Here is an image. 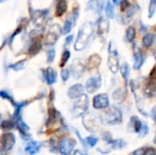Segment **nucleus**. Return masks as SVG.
<instances>
[{
  "instance_id": "19",
  "label": "nucleus",
  "mask_w": 156,
  "mask_h": 155,
  "mask_svg": "<svg viewBox=\"0 0 156 155\" xmlns=\"http://www.w3.org/2000/svg\"><path fill=\"white\" fill-rule=\"evenodd\" d=\"M101 61V57L98 56L97 54H94V55H92V56L90 57V58L88 60L87 66H88L89 69H94V68H97L100 65Z\"/></svg>"
},
{
  "instance_id": "42",
  "label": "nucleus",
  "mask_w": 156,
  "mask_h": 155,
  "mask_svg": "<svg viewBox=\"0 0 156 155\" xmlns=\"http://www.w3.org/2000/svg\"><path fill=\"white\" fill-rule=\"evenodd\" d=\"M128 5H129V3H128L127 0H122L121 2V8H122V11H124L126 8H128Z\"/></svg>"
},
{
  "instance_id": "7",
  "label": "nucleus",
  "mask_w": 156,
  "mask_h": 155,
  "mask_svg": "<svg viewBox=\"0 0 156 155\" xmlns=\"http://www.w3.org/2000/svg\"><path fill=\"white\" fill-rule=\"evenodd\" d=\"M78 16H79V10L75 8L70 13V15L68 16V18L65 21V24H64V26H63V29H62L63 31H61L62 34H68L69 32L71 31L72 27L75 25V22L78 19Z\"/></svg>"
},
{
  "instance_id": "5",
  "label": "nucleus",
  "mask_w": 156,
  "mask_h": 155,
  "mask_svg": "<svg viewBox=\"0 0 156 155\" xmlns=\"http://www.w3.org/2000/svg\"><path fill=\"white\" fill-rule=\"evenodd\" d=\"M76 145V141L70 137H64L58 143V151L62 155H69Z\"/></svg>"
},
{
  "instance_id": "8",
  "label": "nucleus",
  "mask_w": 156,
  "mask_h": 155,
  "mask_svg": "<svg viewBox=\"0 0 156 155\" xmlns=\"http://www.w3.org/2000/svg\"><path fill=\"white\" fill-rule=\"evenodd\" d=\"M16 138L13 133L7 132L2 136V150L4 152H9L15 145Z\"/></svg>"
},
{
  "instance_id": "25",
  "label": "nucleus",
  "mask_w": 156,
  "mask_h": 155,
  "mask_svg": "<svg viewBox=\"0 0 156 155\" xmlns=\"http://www.w3.org/2000/svg\"><path fill=\"white\" fill-rule=\"evenodd\" d=\"M135 37V29L133 26H129L125 33V39L127 42H133Z\"/></svg>"
},
{
  "instance_id": "17",
  "label": "nucleus",
  "mask_w": 156,
  "mask_h": 155,
  "mask_svg": "<svg viewBox=\"0 0 156 155\" xmlns=\"http://www.w3.org/2000/svg\"><path fill=\"white\" fill-rule=\"evenodd\" d=\"M45 79L47 80V82L48 84H53L56 82L57 80V74H56V71L52 69V68H48L46 70H45Z\"/></svg>"
},
{
  "instance_id": "43",
  "label": "nucleus",
  "mask_w": 156,
  "mask_h": 155,
  "mask_svg": "<svg viewBox=\"0 0 156 155\" xmlns=\"http://www.w3.org/2000/svg\"><path fill=\"white\" fill-rule=\"evenodd\" d=\"M73 155H87V153L84 151H80V150H76L74 152Z\"/></svg>"
},
{
  "instance_id": "48",
  "label": "nucleus",
  "mask_w": 156,
  "mask_h": 155,
  "mask_svg": "<svg viewBox=\"0 0 156 155\" xmlns=\"http://www.w3.org/2000/svg\"><path fill=\"white\" fill-rule=\"evenodd\" d=\"M32 155H33V154H32Z\"/></svg>"
},
{
  "instance_id": "16",
  "label": "nucleus",
  "mask_w": 156,
  "mask_h": 155,
  "mask_svg": "<svg viewBox=\"0 0 156 155\" xmlns=\"http://www.w3.org/2000/svg\"><path fill=\"white\" fill-rule=\"evenodd\" d=\"M109 29V22L105 17H101L98 20V33L99 35H102L108 32Z\"/></svg>"
},
{
  "instance_id": "26",
  "label": "nucleus",
  "mask_w": 156,
  "mask_h": 155,
  "mask_svg": "<svg viewBox=\"0 0 156 155\" xmlns=\"http://www.w3.org/2000/svg\"><path fill=\"white\" fill-rule=\"evenodd\" d=\"M48 12L47 11H36L33 15V18L36 24H40L42 20L45 18V16Z\"/></svg>"
},
{
  "instance_id": "38",
  "label": "nucleus",
  "mask_w": 156,
  "mask_h": 155,
  "mask_svg": "<svg viewBox=\"0 0 156 155\" xmlns=\"http://www.w3.org/2000/svg\"><path fill=\"white\" fill-rule=\"evenodd\" d=\"M54 58H55V50L54 49H50L48 51V61L50 63V62H53L54 61Z\"/></svg>"
},
{
  "instance_id": "31",
  "label": "nucleus",
  "mask_w": 156,
  "mask_h": 155,
  "mask_svg": "<svg viewBox=\"0 0 156 155\" xmlns=\"http://www.w3.org/2000/svg\"><path fill=\"white\" fill-rule=\"evenodd\" d=\"M15 126H16V124H15L14 121H3L1 123V128L4 131L12 130Z\"/></svg>"
},
{
  "instance_id": "22",
  "label": "nucleus",
  "mask_w": 156,
  "mask_h": 155,
  "mask_svg": "<svg viewBox=\"0 0 156 155\" xmlns=\"http://www.w3.org/2000/svg\"><path fill=\"white\" fill-rule=\"evenodd\" d=\"M144 94L146 95V97H154L155 95V84L154 82H150L144 89Z\"/></svg>"
},
{
  "instance_id": "47",
  "label": "nucleus",
  "mask_w": 156,
  "mask_h": 155,
  "mask_svg": "<svg viewBox=\"0 0 156 155\" xmlns=\"http://www.w3.org/2000/svg\"><path fill=\"white\" fill-rule=\"evenodd\" d=\"M112 1H113L115 4H118V1H119V0H112Z\"/></svg>"
},
{
  "instance_id": "41",
  "label": "nucleus",
  "mask_w": 156,
  "mask_h": 155,
  "mask_svg": "<svg viewBox=\"0 0 156 155\" xmlns=\"http://www.w3.org/2000/svg\"><path fill=\"white\" fill-rule=\"evenodd\" d=\"M102 139L107 143V142H109V141H111L112 139V134L110 133V132H105V133H103V136H102Z\"/></svg>"
},
{
  "instance_id": "20",
  "label": "nucleus",
  "mask_w": 156,
  "mask_h": 155,
  "mask_svg": "<svg viewBox=\"0 0 156 155\" xmlns=\"http://www.w3.org/2000/svg\"><path fill=\"white\" fill-rule=\"evenodd\" d=\"M67 2L66 0H59L56 6V16H60L67 11Z\"/></svg>"
},
{
  "instance_id": "40",
  "label": "nucleus",
  "mask_w": 156,
  "mask_h": 155,
  "mask_svg": "<svg viewBox=\"0 0 156 155\" xmlns=\"http://www.w3.org/2000/svg\"><path fill=\"white\" fill-rule=\"evenodd\" d=\"M144 155H156L155 150L152 147H147L144 148Z\"/></svg>"
},
{
  "instance_id": "10",
  "label": "nucleus",
  "mask_w": 156,
  "mask_h": 155,
  "mask_svg": "<svg viewBox=\"0 0 156 155\" xmlns=\"http://www.w3.org/2000/svg\"><path fill=\"white\" fill-rule=\"evenodd\" d=\"M109 103V98L106 94H99L93 98V107L96 110L106 109Z\"/></svg>"
},
{
  "instance_id": "14",
  "label": "nucleus",
  "mask_w": 156,
  "mask_h": 155,
  "mask_svg": "<svg viewBox=\"0 0 156 155\" xmlns=\"http://www.w3.org/2000/svg\"><path fill=\"white\" fill-rule=\"evenodd\" d=\"M71 71L74 78L79 79L84 72V65L80 60H76L71 66Z\"/></svg>"
},
{
  "instance_id": "29",
  "label": "nucleus",
  "mask_w": 156,
  "mask_h": 155,
  "mask_svg": "<svg viewBox=\"0 0 156 155\" xmlns=\"http://www.w3.org/2000/svg\"><path fill=\"white\" fill-rule=\"evenodd\" d=\"M105 13L107 15L108 17L110 18H113L114 17V7L112 5V4L108 1L106 3V5H105Z\"/></svg>"
},
{
  "instance_id": "12",
  "label": "nucleus",
  "mask_w": 156,
  "mask_h": 155,
  "mask_svg": "<svg viewBox=\"0 0 156 155\" xmlns=\"http://www.w3.org/2000/svg\"><path fill=\"white\" fill-rule=\"evenodd\" d=\"M84 88L81 84H76L70 87L68 90V96L70 99H77L83 94Z\"/></svg>"
},
{
  "instance_id": "11",
  "label": "nucleus",
  "mask_w": 156,
  "mask_h": 155,
  "mask_svg": "<svg viewBox=\"0 0 156 155\" xmlns=\"http://www.w3.org/2000/svg\"><path fill=\"white\" fill-rule=\"evenodd\" d=\"M108 66L110 70L112 73H116L119 69V57L117 51H112L110 52L109 60H108Z\"/></svg>"
},
{
  "instance_id": "18",
  "label": "nucleus",
  "mask_w": 156,
  "mask_h": 155,
  "mask_svg": "<svg viewBox=\"0 0 156 155\" xmlns=\"http://www.w3.org/2000/svg\"><path fill=\"white\" fill-rule=\"evenodd\" d=\"M88 10H93L96 13H100L102 9V3L101 0H90L87 5Z\"/></svg>"
},
{
  "instance_id": "44",
  "label": "nucleus",
  "mask_w": 156,
  "mask_h": 155,
  "mask_svg": "<svg viewBox=\"0 0 156 155\" xmlns=\"http://www.w3.org/2000/svg\"><path fill=\"white\" fill-rule=\"evenodd\" d=\"M72 39H73V37L72 36H69V37H68L67 38H66V46H68L71 41H72Z\"/></svg>"
},
{
  "instance_id": "37",
  "label": "nucleus",
  "mask_w": 156,
  "mask_h": 155,
  "mask_svg": "<svg viewBox=\"0 0 156 155\" xmlns=\"http://www.w3.org/2000/svg\"><path fill=\"white\" fill-rule=\"evenodd\" d=\"M10 68L13 69L16 71H18L20 69H24V61H19V62H17V63H16L14 65H11Z\"/></svg>"
},
{
  "instance_id": "3",
  "label": "nucleus",
  "mask_w": 156,
  "mask_h": 155,
  "mask_svg": "<svg viewBox=\"0 0 156 155\" xmlns=\"http://www.w3.org/2000/svg\"><path fill=\"white\" fill-rule=\"evenodd\" d=\"M82 120H83V125L86 128V130L89 132H98L100 130V128L101 126V122H102L101 117H99L91 112L84 114Z\"/></svg>"
},
{
  "instance_id": "15",
  "label": "nucleus",
  "mask_w": 156,
  "mask_h": 155,
  "mask_svg": "<svg viewBox=\"0 0 156 155\" xmlns=\"http://www.w3.org/2000/svg\"><path fill=\"white\" fill-rule=\"evenodd\" d=\"M41 146H42V144L40 143L36 142V141H32V142H30V143H28L27 144V146L25 148V151H26V153H27L29 154H35L40 150Z\"/></svg>"
},
{
  "instance_id": "9",
  "label": "nucleus",
  "mask_w": 156,
  "mask_h": 155,
  "mask_svg": "<svg viewBox=\"0 0 156 155\" xmlns=\"http://www.w3.org/2000/svg\"><path fill=\"white\" fill-rule=\"evenodd\" d=\"M101 76L97 75L95 77H91L90 78L87 82H86V90L88 92L90 93H93L96 90H98L101 88Z\"/></svg>"
},
{
  "instance_id": "34",
  "label": "nucleus",
  "mask_w": 156,
  "mask_h": 155,
  "mask_svg": "<svg viewBox=\"0 0 156 155\" xmlns=\"http://www.w3.org/2000/svg\"><path fill=\"white\" fill-rule=\"evenodd\" d=\"M69 57H70V52L69 50H65L63 52L62 58H61V62H60V66L61 67H63L66 64V62L68 61V59L69 58Z\"/></svg>"
},
{
  "instance_id": "36",
  "label": "nucleus",
  "mask_w": 156,
  "mask_h": 155,
  "mask_svg": "<svg viewBox=\"0 0 156 155\" xmlns=\"http://www.w3.org/2000/svg\"><path fill=\"white\" fill-rule=\"evenodd\" d=\"M0 97L3 98V99H5V100H9V101H11V103H12L14 106L16 105V103H15V101L13 100L12 97H11L8 93H6L5 91H0Z\"/></svg>"
},
{
  "instance_id": "4",
  "label": "nucleus",
  "mask_w": 156,
  "mask_h": 155,
  "mask_svg": "<svg viewBox=\"0 0 156 155\" xmlns=\"http://www.w3.org/2000/svg\"><path fill=\"white\" fill-rule=\"evenodd\" d=\"M77 99L78 100L75 101L72 108V114L74 117H80L83 115L85 111L88 110V106H89V100L86 95L82 94Z\"/></svg>"
},
{
  "instance_id": "2",
  "label": "nucleus",
  "mask_w": 156,
  "mask_h": 155,
  "mask_svg": "<svg viewBox=\"0 0 156 155\" xmlns=\"http://www.w3.org/2000/svg\"><path fill=\"white\" fill-rule=\"evenodd\" d=\"M101 119V122H105L108 125H115V124H119L122 122V113L119 108L112 106V107L109 108L103 113V115Z\"/></svg>"
},
{
  "instance_id": "28",
  "label": "nucleus",
  "mask_w": 156,
  "mask_h": 155,
  "mask_svg": "<svg viewBox=\"0 0 156 155\" xmlns=\"http://www.w3.org/2000/svg\"><path fill=\"white\" fill-rule=\"evenodd\" d=\"M40 48H41V44H40L39 41L37 40V41H34V42L31 44L28 52H29L30 55H35V54H37V53L40 50Z\"/></svg>"
},
{
  "instance_id": "23",
  "label": "nucleus",
  "mask_w": 156,
  "mask_h": 155,
  "mask_svg": "<svg viewBox=\"0 0 156 155\" xmlns=\"http://www.w3.org/2000/svg\"><path fill=\"white\" fill-rule=\"evenodd\" d=\"M126 94H127V92H126L125 90L118 89L116 91H114V93H113L112 96H113V99H114L115 100H117V101H122V100L125 99Z\"/></svg>"
},
{
  "instance_id": "35",
  "label": "nucleus",
  "mask_w": 156,
  "mask_h": 155,
  "mask_svg": "<svg viewBox=\"0 0 156 155\" xmlns=\"http://www.w3.org/2000/svg\"><path fill=\"white\" fill-rule=\"evenodd\" d=\"M156 7V1L155 0H151V3L149 5V16L152 17L154 15Z\"/></svg>"
},
{
  "instance_id": "30",
  "label": "nucleus",
  "mask_w": 156,
  "mask_h": 155,
  "mask_svg": "<svg viewBox=\"0 0 156 155\" xmlns=\"http://www.w3.org/2000/svg\"><path fill=\"white\" fill-rule=\"evenodd\" d=\"M121 73L122 78L125 80H128L129 78V73H130V69H129V65L127 63H123L121 67Z\"/></svg>"
},
{
  "instance_id": "46",
  "label": "nucleus",
  "mask_w": 156,
  "mask_h": 155,
  "mask_svg": "<svg viewBox=\"0 0 156 155\" xmlns=\"http://www.w3.org/2000/svg\"><path fill=\"white\" fill-rule=\"evenodd\" d=\"M5 152H4L3 150H0V155H5Z\"/></svg>"
},
{
  "instance_id": "39",
  "label": "nucleus",
  "mask_w": 156,
  "mask_h": 155,
  "mask_svg": "<svg viewBox=\"0 0 156 155\" xmlns=\"http://www.w3.org/2000/svg\"><path fill=\"white\" fill-rule=\"evenodd\" d=\"M69 78V69H63L61 71V79L63 81H67Z\"/></svg>"
},
{
  "instance_id": "27",
  "label": "nucleus",
  "mask_w": 156,
  "mask_h": 155,
  "mask_svg": "<svg viewBox=\"0 0 156 155\" xmlns=\"http://www.w3.org/2000/svg\"><path fill=\"white\" fill-rule=\"evenodd\" d=\"M154 41V35L151 33L146 34L143 38V44L144 45V47H151Z\"/></svg>"
},
{
  "instance_id": "45",
  "label": "nucleus",
  "mask_w": 156,
  "mask_h": 155,
  "mask_svg": "<svg viewBox=\"0 0 156 155\" xmlns=\"http://www.w3.org/2000/svg\"><path fill=\"white\" fill-rule=\"evenodd\" d=\"M152 117H153V120L155 121V107L152 111Z\"/></svg>"
},
{
  "instance_id": "21",
  "label": "nucleus",
  "mask_w": 156,
  "mask_h": 155,
  "mask_svg": "<svg viewBox=\"0 0 156 155\" xmlns=\"http://www.w3.org/2000/svg\"><path fill=\"white\" fill-rule=\"evenodd\" d=\"M144 60V57L141 52H135L134 54V62H133V69H139Z\"/></svg>"
},
{
  "instance_id": "33",
  "label": "nucleus",
  "mask_w": 156,
  "mask_h": 155,
  "mask_svg": "<svg viewBox=\"0 0 156 155\" xmlns=\"http://www.w3.org/2000/svg\"><path fill=\"white\" fill-rule=\"evenodd\" d=\"M148 132H149V127H148V125L145 124V123H143V126H142L140 132H138L139 136L140 137H145L148 134Z\"/></svg>"
},
{
  "instance_id": "1",
  "label": "nucleus",
  "mask_w": 156,
  "mask_h": 155,
  "mask_svg": "<svg viewBox=\"0 0 156 155\" xmlns=\"http://www.w3.org/2000/svg\"><path fill=\"white\" fill-rule=\"evenodd\" d=\"M93 26L90 23H85L80 29L78 33V37L75 43L74 48L76 50H81L83 49L86 45L88 44L90 37H91L93 33Z\"/></svg>"
},
{
  "instance_id": "6",
  "label": "nucleus",
  "mask_w": 156,
  "mask_h": 155,
  "mask_svg": "<svg viewBox=\"0 0 156 155\" xmlns=\"http://www.w3.org/2000/svg\"><path fill=\"white\" fill-rule=\"evenodd\" d=\"M61 28L58 25H53L49 29H48V32L46 36V38H45V44L47 46H52L54 45L58 37L61 35Z\"/></svg>"
},
{
  "instance_id": "32",
  "label": "nucleus",
  "mask_w": 156,
  "mask_h": 155,
  "mask_svg": "<svg viewBox=\"0 0 156 155\" xmlns=\"http://www.w3.org/2000/svg\"><path fill=\"white\" fill-rule=\"evenodd\" d=\"M84 141H85V143H86L87 146L94 147V146L98 143L99 139H98L97 137H94V136H89V137H87Z\"/></svg>"
},
{
  "instance_id": "24",
  "label": "nucleus",
  "mask_w": 156,
  "mask_h": 155,
  "mask_svg": "<svg viewBox=\"0 0 156 155\" xmlns=\"http://www.w3.org/2000/svg\"><path fill=\"white\" fill-rule=\"evenodd\" d=\"M131 124L133 125V131L135 132H137V133L140 132V130H141V128L143 126V122L137 117H134V116L131 118Z\"/></svg>"
},
{
  "instance_id": "13",
  "label": "nucleus",
  "mask_w": 156,
  "mask_h": 155,
  "mask_svg": "<svg viewBox=\"0 0 156 155\" xmlns=\"http://www.w3.org/2000/svg\"><path fill=\"white\" fill-rule=\"evenodd\" d=\"M106 145L112 151V150H120V149H122V148H124L127 145V143H126V142L123 139H116V140L112 139L111 141H109V142L106 143Z\"/></svg>"
}]
</instances>
